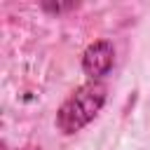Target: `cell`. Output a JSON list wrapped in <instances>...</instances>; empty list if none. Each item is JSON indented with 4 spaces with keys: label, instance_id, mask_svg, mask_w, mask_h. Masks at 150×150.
I'll use <instances>...</instances> for the list:
<instances>
[{
    "label": "cell",
    "instance_id": "6da1fadb",
    "mask_svg": "<svg viewBox=\"0 0 150 150\" xmlns=\"http://www.w3.org/2000/svg\"><path fill=\"white\" fill-rule=\"evenodd\" d=\"M105 101V87L98 80H91L87 84H82L77 91H73L63 105L59 108L56 115V127L66 134H73L77 129H82L103 105Z\"/></svg>",
    "mask_w": 150,
    "mask_h": 150
},
{
    "label": "cell",
    "instance_id": "7a4b0ae2",
    "mask_svg": "<svg viewBox=\"0 0 150 150\" xmlns=\"http://www.w3.org/2000/svg\"><path fill=\"white\" fill-rule=\"evenodd\" d=\"M112 56H115L112 45L105 42V40H98V42H94V45H89V47L84 49L82 68H84V73H87L91 80H98V77H103V75L110 73V68H112Z\"/></svg>",
    "mask_w": 150,
    "mask_h": 150
}]
</instances>
